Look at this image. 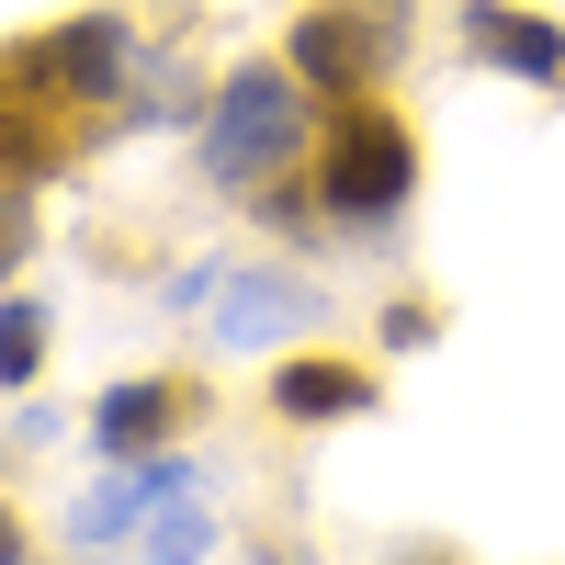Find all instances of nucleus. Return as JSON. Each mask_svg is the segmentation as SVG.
Listing matches in <instances>:
<instances>
[{
    "instance_id": "f257e3e1",
    "label": "nucleus",
    "mask_w": 565,
    "mask_h": 565,
    "mask_svg": "<svg viewBox=\"0 0 565 565\" xmlns=\"http://www.w3.org/2000/svg\"><path fill=\"white\" fill-rule=\"evenodd\" d=\"M317 90L282 68V45L271 57H238V68H215V90H204V114H193V181L204 193H226V204H249V193H271V181H295L306 170V148H317Z\"/></svg>"
},
{
    "instance_id": "f03ea898",
    "label": "nucleus",
    "mask_w": 565,
    "mask_h": 565,
    "mask_svg": "<svg viewBox=\"0 0 565 565\" xmlns=\"http://www.w3.org/2000/svg\"><path fill=\"white\" fill-rule=\"evenodd\" d=\"M418 181H430V148H418V125L385 103V90H362V103H328L317 114V148H306V193H317V238L340 226L351 249L396 238Z\"/></svg>"
},
{
    "instance_id": "7ed1b4c3",
    "label": "nucleus",
    "mask_w": 565,
    "mask_h": 565,
    "mask_svg": "<svg viewBox=\"0 0 565 565\" xmlns=\"http://www.w3.org/2000/svg\"><path fill=\"white\" fill-rule=\"evenodd\" d=\"M136 68H148V34H136V12H114V0L57 12V23H23L12 45H0V90H23V103L68 114V125L125 114Z\"/></svg>"
},
{
    "instance_id": "20e7f679",
    "label": "nucleus",
    "mask_w": 565,
    "mask_h": 565,
    "mask_svg": "<svg viewBox=\"0 0 565 565\" xmlns=\"http://www.w3.org/2000/svg\"><path fill=\"white\" fill-rule=\"evenodd\" d=\"M407 57V0H306L282 23V68H295L317 103H362L385 90Z\"/></svg>"
},
{
    "instance_id": "39448f33",
    "label": "nucleus",
    "mask_w": 565,
    "mask_h": 565,
    "mask_svg": "<svg viewBox=\"0 0 565 565\" xmlns=\"http://www.w3.org/2000/svg\"><path fill=\"white\" fill-rule=\"evenodd\" d=\"M373 407H385V351L306 340V351H271V373H260V418H282V430H351Z\"/></svg>"
},
{
    "instance_id": "423d86ee",
    "label": "nucleus",
    "mask_w": 565,
    "mask_h": 565,
    "mask_svg": "<svg viewBox=\"0 0 565 565\" xmlns=\"http://www.w3.org/2000/svg\"><path fill=\"white\" fill-rule=\"evenodd\" d=\"M193 418H215V385L204 373H181V362H159V373H114L103 396H90V452L103 463H125V452H170V441H193Z\"/></svg>"
},
{
    "instance_id": "0eeeda50",
    "label": "nucleus",
    "mask_w": 565,
    "mask_h": 565,
    "mask_svg": "<svg viewBox=\"0 0 565 565\" xmlns=\"http://www.w3.org/2000/svg\"><path fill=\"white\" fill-rule=\"evenodd\" d=\"M295 328H328V295L282 260H226L204 295V340L226 351H295Z\"/></svg>"
},
{
    "instance_id": "6e6552de",
    "label": "nucleus",
    "mask_w": 565,
    "mask_h": 565,
    "mask_svg": "<svg viewBox=\"0 0 565 565\" xmlns=\"http://www.w3.org/2000/svg\"><path fill=\"white\" fill-rule=\"evenodd\" d=\"M181 498H204V463L181 452V441H170V452H125L114 476L68 509V543H79V554H114V543H136V532H148L159 509H181Z\"/></svg>"
},
{
    "instance_id": "1a4fd4ad",
    "label": "nucleus",
    "mask_w": 565,
    "mask_h": 565,
    "mask_svg": "<svg viewBox=\"0 0 565 565\" xmlns=\"http://www.w3.org/2000/svg\"><path fill=\"white\" fill-rule=\"evenodd\" d=\"M452 45L476 68H498V79L543 90V103H565V23L543 12V0H452Z\"/></svg>"
},
{
    "instance_id": "9d476101",
    "label": "nucleus",
    "mask_w": 565,
    "mask_h": 565,
    "mask_svg": "<svg viewBox=\"0 0 565 565\" xmlns=\"http://www.w3.org/2000/svg\"><path fill=\"white\" fill-rule=\"evenodd\" d=\"M45 362H57V306L12 282V295H0V396H34Z\"/></svg>"
},
{
    "instance_id": "9b49d317",
    "label": "nucleus",
    "mask_w": 565,
    "mask_h": 565,
    "mask_svg": "<svg viewBox=\"0 0 565 565\" xmlns=\"http://www.w3.org/2000/svg\"><path fill=\"white\" fill-rule=\"evenodd\" d=\"M204 554H215V509L204 498H181V509H159L136 532V565H204Z\"/></svg>"
},
{
    "instance_id": "f8f14e48",
    "label": "nucleus",
    "mask_w": 565,
    "mask_h": 565,
    "mask_svg": "<svg viewBox=\"0 0 565 565\" xmlns=\"http://www.w3.org/2000/svg\"><path fill=\"white\" fill-rule=\"evenodd\" d=\"M34 249H45L34 238V181H0V295L34 271Z\"/></svg>"
},
{
    "instance_id": "ddd939ff",
    "label": "nucleus",
    "mask_w": 565,
    "mask_h": 565,
    "mask_svg": "<svg viewBox=\"0 0 565 565\" xmlns=\"http://www.w3.org/2000/svg\"><path fill=\"white\" fill-rule=\"evenodd\" d=\"M430 340H441V295H396L385 317H373V351H385V362L396 351H430Z\"/></svg>"
},
{
    "instance_id": "4468645a",
    "label": "nucleus",
    "mask_w": 565,
    "mask_h": 565,
    "mask_svg": "<svg viewBox=\"0 0 565 565\" xmlns=\"http://www.w3.org/2000/svg\"><path fill=\"white\" fill-rule=\"evenodd\" d=\"M0 565H34V509L0 487Z\"/></svg>"
},
{
    "instance_id": "2eb2a0df",
    "label": "nucleus",
    "mask_w": 565,
    "mask_h": 565,
    "mask_svg": "<svg viewBox=\"0 0 565 565\" xmlns=\"http://www.w3.org/2000/svg\"><path fill=\"white\" fill-rule=\"evenodd\" d=\"M407 565H441V554H407Z\"/></svg>"
}]
</instances>
